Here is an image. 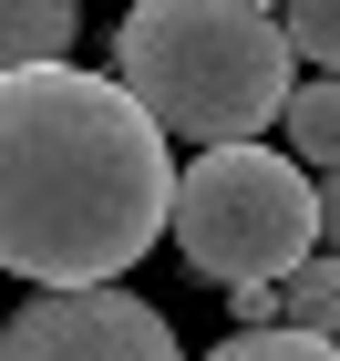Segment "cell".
<instances>
[{"instance_id":"7","label":"cell","mask_w":340,"mask_h":361,"mask_svg":"<svg viewBox=\"0 0 340 361\" xmlns=\"http://www.w3.org/2000/svg\"><path fill=\"white\" fill-rule=\"evenodd\" d=\"M279 331L340 341V258H310L299 279H279Z\"/></svg>"},{"instance_id":"2","label":"cell","mask_w":340,"mask_h":361,"mask_svg":"<svg viewBox=\"0 0 340 361\" xmlns=\"http://www.w3.org/2000/svg\"><path fill=\"white\" fill-rule=\"evenodd\" d=\"M289 62L299 52H289L279 11H258V0H134L113 21V83L196 155L258 145L268 124H289L299 104Z\"/></svg>"},{"instance_id":"8","label":"cell","mask_w":340,"mask_h":361,"mask_svg":"<svg viewBox=\"0 0 340 361\" xmlns=\"http://www.w3.org/2000/svg\"><path fill=\"white\" fill-rule=\"evenodd\" d=\"M279 31H289V52H299V62H320V73L340 83V0H289Z\"/></svg>"},{"instance_id":"9","label":"cell","mask_w":340,"mask_h":361,"mask_svg":"<svg viewBox=\"0 0 340 361\" xmlns=\"http://www.w3.org/2000/svg\"><path fill=\"white\" fill-rule=\"evenodd\" d=\"M206 361H340V341H310V331H237V341H217Z\"/></svg>"},{"instance_id":"5","label":"cell","mask_w":340,"mask_h":361,"mask_svg":"<svg viewBox=\"0 0 340 361\" xmlns=\"http://www.w3.org/2000/svg\"><path fill=\"white\" fill-rule=\"evenodd\" d=\"M73 31H83L73 0H11V11H0V52H11V73H52V62L73 52Z\"/></svg>"},{"instance_id":"10","label":"cell","mask_w":340,"mask_h":361,"mask_svg":"<svg viewBox=\"0 0 340 361\" xmlns=\"http://www.w3.org/2000/svg\"><path fill=\"white\" fill-rule=\"evenodd\" d=\"M227 310H237V331H279V289H237Z\"/></svg>"},{"instance_id":"4","label":"cell","mask_w":340,"mask_h":361,"mask_svg":"<svg viewBox=\"0 0 340 361\" xmlns=\"http://www.w3.org/2000/svg\"><path fill=\"white\" fill-rule=\"evenodd\" d=\"M0 361H186L165 310L134 289H31L0 331Z\"/></svg>"},{"instance_id":"1","label":"cell","mask_w":340,"mask_h":361,"mask_svg":"<svg viewBox=\"0 0 340 361\" xmlns=\"http://www.w3.org/2000/svg\"><path fill=\"white\" fill-rule=\"evenodd\" d=\"M175 186L165 124L113 73H0V258L31 289H113L175 238Z\"/></svg>"},{"instance_id":"11","label":"cell","mask_w":340,"mask_h":361,"mask_svg":"<svg viewBox=\"0 0 340 361\" xmlns=\"http://www.w3.org/2000/svg\"><path fill=\"white\" fill-rule=\"evenodd\" d=\"M320 258H340V176H320Z\"/></svg>"},{"instance_id":"6","label":"cell","mask_w":340,"mask_h":361,"mask_svg":"<svg viewBox=\"0 0 340 361\" xmlns=\"http://www.w3.org/2000/svg\"><path fill=\"white\" fill-rule=\"evenodd\" d=\"M289 155L320 176H340V83L320 73V83H299V104H289Z\"/></svg>"},{"instance_id":"3","label":"cell","mask_w":340,"mask_h":361,"mask_svg":"<svg viewBox=\"0 0 340 361\" xmlns=\"http://www.w3.org/2000/svg\"><path fill=\"white\" fill-rule=\"evenodd\" d=\"M175 248L227 300L279 289L320 258V176H299L279 145H217L175 186Z\"/></svg>"}]
</instances>
